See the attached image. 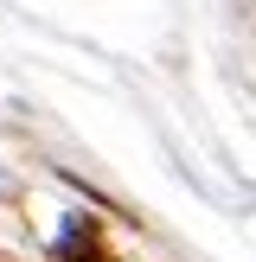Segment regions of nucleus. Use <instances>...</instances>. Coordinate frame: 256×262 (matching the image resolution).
<instances>
[{
  "label": "nucleus",
  "instance_id": "nucleus-1",
  "mask_svg": "<svg viewBox=\"0 0 256 262\" xmlns=\"http://www.w3.org/2000/svg\"><path fill=\"white\" fill-rule=\"evenodd\" d=\"M0 262H13V256H0Z\"/></svg>",
  "mask_w": 256,
  "mask_h": 262
}]
</instances>
